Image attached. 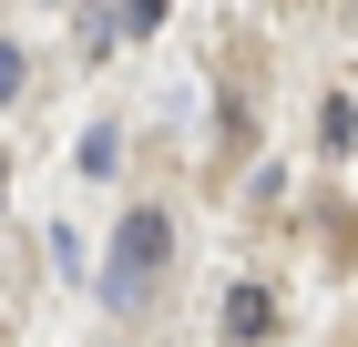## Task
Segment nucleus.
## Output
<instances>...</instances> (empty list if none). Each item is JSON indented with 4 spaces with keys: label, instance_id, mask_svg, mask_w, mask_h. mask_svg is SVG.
Returning a JSON list of instances; mask_svg holds the SVG:
<instances>
[{
    "label": "nucleus",
    "instance_id": "nucleus-4",
    "mask_svg": "<svg viewBox=\"0 0 358 347\" xmlns=\"http://www.w3.org/2000/svg\"><path fill=\"white\" fill-rule=\"evenodd\" d=\"M113 163H123V133H113V123H92V133H83V174H113Z\"/></svg>",
    "mask_w": 358,
    "mask_h": 347
},
{
    "label": "nucleus",
    "instance_id": "nucleus-2",
    "mask_svg": "<svg viewBox=\"0 0 358 347\" xmlns=\"http://www.w3.org/2000/svg\"><path fill=\"white\" fill-rule=\"evenodd\" d=\"M215 317H225V337H276V296L266 286H225Z\"/></svg>",
    "mask_w": 358,
    "mask_h": 347
},
{
    "label": "nucleus",
    "instance_id": "nucleus-7",
    "mask_svg": "<svg viewBox=\"0 0 358 347\" xmlns=\"http://www.w3.org/2000/svg\"><path fill=\"white\" fill-rule=\"evenodd\" d=\"M0 194H10V174H0Z\"/></svg>",
    "mask_w": 358,
    "mask_h": 347
},
{
    "label": "nucleus",
    "instance_id": "nucleus-1",
    "mask_svg": "<svg viewBox=\"0 0 358 347\" xmlns=\"http://www.w3.org/2000/svg\"><path fill=\"white\" fill-rule=\"evenodd\" d=\"M174 266V225L154 205L123 214V235H113V266H103V307H143V286Z\"/></svg>",
    "mask_w": 358,
    "mask_h": 347
},
{
    "label": "nucleus",
    "instance_id": "nucleus-6",
    "mask_svg": "<svg viewBox=\"0 0 358 347\" xmlns=\"http://www.w3.org/2000/svg\"><path fill=\"white\" fill-rule=\"evenodd\" d=\"M164 21V0H123V31H154Z\"/></svg>",
    "mask_w": 358,
    "mask_h": 347
},
{
    "label": "nucleus",
    "instance_id": "nucleus-3",
    "mask_svg": "<svg viewBox=\"0 0 358 347\" xmlns=\"http://www.w3.org/2000/svg\"><path fill=\"white\" fill-rule=\"evenodd\" d=\"M348 143H358V103L328 92V103H317V154H348Z\"/></svg>",
    "mask_w": 358,
    "mask_h": 347
},
{
    "label": "nucleus",
    "instance_id": "nucleus-5",
    "mask_svg": "<svg viewBox=\"0 0 358 347\" xmlns=\"http://www.w3.org/2000/svg\"><path fill=\"white\" fill-rule=\"evenodd\" d=\"M21 61H31L21 41H0V103H21Z\"/></svg>",
    "mask_w": 358,
    "mask_h": 347
}]
</instances>
